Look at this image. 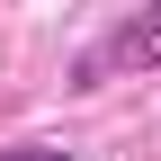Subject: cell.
I'll return each instance as SVG.
<instances>
[{"mask_svg": "<svg viewBox=\"0 0 161 161\" xmlns=\"http://www.w3.org/2000/svg\"><path fill=\"white\" fill-rule=\"evenodd\" d=\"M0 161H72V152H63V143H9Z\"/></svg>", "mask_w": 161, "mask_h": 161, "instance_id": "2", "label": "cell"}, {"mask_svg": "<svg viewBox=\"0 0 161 161\" xmlns=\"http://www.w3.org/2000/svg\"><path fill=\"white\" fill-rule=\"evenodd\" d=\"M108 72H161V0H152V9H134L125 27L80 63V80H108Z\"/></svg>", "mask_w": 161, "mask_h": 161, "instance_id": "1", "label": "cell"}]
</instances>
